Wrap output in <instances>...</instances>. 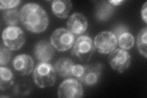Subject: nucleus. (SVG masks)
<instances>
[{
  "label": "nucleus",
  "mask_w": 147,
  "mask_h": 98,
  "mask_svg": "<svg viewBox=\"0 0 147 98\" xmlns=\"http://www.w3.org/2000/svg\"><path fill=\"white\" fill-rule=\"evenodd\" d=\"M20 22L25 28L34 33H40L47 28L49 17L47 12L38 4L27 3L20 11Z\"/></svg>",
  "instance_id": "1"
},
{
  "label": "nucleus",
  "mask_w": 147,
  "mask_h": 98,
  "mask_svg": "<svg viewBox=\"0 0 147 98\" xmlns=\"http://www.w3.org/2000/svg\"><path fill=\"white\" fill-rule=\"evenodd\" d=\"M33 80L40 88L52 87L57 80V73L54 67L48 62H39L33 71Z\"/></svg>",
  "instance_id": "2"
},
{
  "label": "nucleus",
  "mask_w": 147,
  "mask_h": 98,
  "mask_svg": "<svg viewBox=\"0 0 147 98\" xmlns=\"http://www.w3.org/2000/svg\"><path fill=\"white\" fill-rule=\"evenodd\" d=\"M95 50L94 43L90 37L88 35H82L75 41L71 54L81 62H86L91 58Z\"/></svg>",
  "instance_id": "3"
},
{
  "label": "nucleus",
  "mask_w": 147,
  "mask_h": 98,
  "mask_svg": "<svg viewBox=\"0 0 147 98\" xmlns=\"http://www.w3.org/2000/svg\"><path fill=\"white\" fill-rule=\"evenodd\" d=\"M2 40L4 46L11 51L20 49L25 43L24 31L16 26H8L2 33Z\"/></svg>",
  "instance_id": "4"
},
{
  "label": "nucleus",
  "mask_w": 147,
  "mask_h": 98,
  "mask_svg": "<svg viewBox=\"0 0 147 98\" xmlns=\"http://www.w3.org/2000/svg\"><path fill=\"white\" fill-rule=\"evenodd\" d=\"M50 43L59 52H66L71 49L75 43V36L67 29L59 28L50 36Z\"/></svg>",
  "instance_id": "5"
},
{
  "label": "nucleus",
  "mask_w": 147,
  "mask_h": 98,
  "mask_svg": "<svg viewBox=\"0 0 147 98\" xmlns=\"http://www.w3.org/2000/svg\"><path fill=\"white\" fill-rule=\"evenodd\" d=\"M95 49L102 54H109L116 49L118 41L111 31H102L96 35L94 39Z\"/></svg>",
  "instance_id": "6"
},
{
  "label": "nucleus",
  "mask_w": 147,
  "mask_h": 98,
  "mask_svg": "<svg viewBox=\"0 0 147 98\" xmlns=\"http://www.w3.org/2000/svg\"><path fill=\"white\" fill-rule=\"evenodd\" d=\"M84 95L81 83L74 78H68L59 86L58 97L59 98H79Z\"/></svg>",
  "instance_id": "7"
},
{
  "label": "nucleus",
  "mask_w": 147,
  "mask_h": 98,
  "mask_svg": "<svg viewBox=\"0 0 147 98\" xmlns=\"http://www.w3.org/2000/svg\"><path fill=\"white\" fill-rule=\"evenodd\" d=\"M110 53L109 63L115 71L122 74L129 68L131 64V57L127 50L118 49Z\"/></svg>",
  "instance_id": "8"
},
{
  "label": "nucleus",
  "mask_w": 147,
  "mask_h": 98,
  "mask_svg": "<svg viewBox=\"0 0 147 98\" xmlns=\"http://www.w3.org/2000/svg\"><path fill=\"white\" fill-rule=\"evenodd\" d=\"M88 26L86 18L80 12L74 13L67 22V30L76 36H82L86 31Z\"/></svg>",
  "instance_id": "9"
},
{
  "label": "nucleus",
  "mask_w": 147,
  "mask_h": 98,
  "mask_svg": "<svg viewBox=\"0 0 147 98\" xmlns=\"http://www.w3.org/2000/svg\"><path fill=\"white\" fill-rule=\"evenodd\" d=\"M12 66L20 76H28L34 71V61L28 55H18L13 59Z\"/></svg>",
  "instance_id": "10"
},
{
  "label": "nucleus",
  "mask_w": 147,
  "mask_h": 98,
  "mask_svg": "<svg viewBox=\"0 0 147 98\" xmlns=\"http://www.w3.org/2000/svg\"><path fill=\"white\" fill-rule=\"evenodd\" d=\"M34 55L39 62H49L55 55L53 47L49 41L42 40L36 44L34 49Z\"/></svg>",
  "instance_id": "11"
},
{
  "label": "nucleus",
  "mask_w": 147,
  "mask_h": 98,
  "mask_svg": "<svg viewBox=\"0 0 147 98\" xmlns=\"http://www.w3.org/2000/svg\"><path fill=\"white\" fill-rule=\"evenodd\" d=\"M86 71L81 83L86 86H94L97 84L101 76L102 65L100 63L85 65Z\"/></svg>",
  "instance_id": "12"
},
{
  "label": "nucleus",
  "mask_w": 147,
  "mask_h": 98,
  "mask_svg": "<svg viewBox=\"0 0 147 98\" xmlns=\"http://www.w3.org/2000/svg\"><path fill=\"white\" fill-rule=\"evenodd\" d=\"M72 4L69 0H54L52 2L53 14L59 18H66L72 9Z\"/></svg>",
  "instance_id": "13"
},
{
  "label": "nucleus",
  "mask_w": 147,
  "mask_h": 98,
  "mask_svg": "<svg viewBox=\"0 0 147 98\" xmlns=\"http://www.w3.org/2000/svg\"><path fill=\"white\" fill-rule=\"evenodd\" d=\"M73 61L66 57H63L57 61L54 65L56 73L62 78L72 77V69L74 66Z\"/></svg>",
  "instance_id": "14"
},
{
  "label": "nucleus",
  "mask_w": 147,
  "mask_h": 98,
  "mask_svg": "<svg viewBox=\"0 0 147 98\" xmlns=\"http://www.w3.org/2000/svg\"><path fill=\"white\" fill-rule=\"evenodd\" d=\"M114 9L115 7L108 1H100L96 7V17L99 21H107L113 14Z\"/></svg>",
  "instance_id": "15"
},
{
  "label": "nucleus",
  "mask_w": 147,
  "mask_h": 98,
  "mask_svg": "<svg viewBox=\"0 0 147 98\" xmlns=\"http://www.w3.org/2000/svg\"><path fill=\"white\" fill-rule=\"evenodd\" d=\"M13 84V75L11 69L5 67H0V90L6 91Z\"/></svg>",
  "instance_id": "16"
},
{
  "label": "nucleus",
  "mask_w": 147,
  "mask_h": 98,
  "mask_svg": "<svg viewBox=\"0 0 147 98\" xmlns=\"http://www.w3.org/2000/svg\"><path fill=\"white\" fill-rule=\"evenodd\" d=\"M3 22L8 26H16L20 21V14L16 9L5 10L2 14Z\"/></svg>",
  "instance_id": "17"
},
{
  "label": "nucleus",
  "mask_w": 147,
  "mask_h": 98,
  "mask_svg": "<svg viewBox=\"0 0 147 98\" xmlns=\"http://www.w3.org/2000/svg\"><path fill=\"white\" fill-rule=\"evenodd\" d=\"M118 44L121 49L128 50L134 45V37L129 31L125 32L117 38Z\"/></svg>",
  "instance_id": "18"
},
{
  "label": "nucleus",
  "mask_w": 147,
  "mask_h": 98,
  "mask_svg": "<svg viewBox=\"0 0 147 98\" xmlns=\"http://www.w3.org/2000/svg\"><path fill=\"white\" fill-rule=\"evenodd\" d=\"M147 46V28L145 27L140 30L137 37V47L140 54L146 58Z\"/></svg>",
  "instance_id": "19"
},
{
  "label": "nucleus",
  "mask_w": 147,
  "mask_h": 98,
  "mask_svg": "<svg viewBox=\"0 0 147 98\" xmlns=\"http://www.w3.org/2000/svg\"><path fill=\"white\" fill-rule=\"evenodd\" d=\"M85 71V65H82L80 64H74L72 69V77L81 82L83 78L84 77Z\"/></svg>",
  "instance_id": "20"
},
{
  "label": "nucleus",
  "mask_w": 147,
  "mask_h": 98,
  "mask_svg": "<svg viewBox=\"0 0 147 98\" xmlns=\"http://www.w3.org/2000/svg\"><path fill=\"white\" fill-rule=\"evenodd\" d=\"M12 57L11 50L6 46H1L0 49V65L4 66L7 65Z\"/></svg>",
  "instance_id": "21"
},
{
  "label": "nucleus",
  "mask_w": 147,
  "mask_h": 98,
  "mask_svg": "<svg viewBox=\"0 0 147 98\" xmlns=\"http://www.w3.org/2000/svg\"><path fill=\"white\" fill-rule=\"evenodd\" d=\"M31 88L25 83L17 84L13 88V93L18 96H26L30 93Z\"/></svg>",
  "instance_id": "22"
},
{
  "label": "nucleus",
  "mask_w": 147,
  "mask_h": 98,
  "mask_svg": "<svg viewBox=\"0 0 147 98\" xmlns=\"http://www.w3.org/2000/svg\"><path fill=\"white\" fill-rule=\"evenodd\" d=\"M21 1L19 0H8V1H0V9L1 10H8V9H14L17 7Z\"/></svg>",
  "instance_id": "23"
},
{
  "label": "nucleus",
  "mask_w": 147,
  "mask_h": 98,
  "mask_svg": "<svg viewBox=\"0 0 147 98\" xmlns=\"http://www.w3.org/2000/svg\"><path fill=\"white\" fill-rule=\"evenodd\" d=\"M127 31H129V30L128 27L126 25L119 24L115 26L111 32L116 36V38L117 39V38L119 35H121V34L124 33V32Z\"/></svg>",
  "instance_id": "24"
},
{
  "label": "nucleus",
  "mask_w": 147,
  "mask_h": 98,
  "mask_svg": "<svg viewBox=\"0 0 147 98\" xmlns=\"http://www.w3.org/2000/svg\"><path fill=\"white\" fill-rule=\"evenodd\" d=\"M141 16L145 23H147V2H145L141 9Z\"/></svg>",
  "instance_id": "25"
},
{
  "label": "nucleus",
  "mask_w": 147,
  "mask_h": 98,
  "mask_svg": "<svg viewBox=\"0 0 147 98\" xmlns=\"http://www.w3.org/2000/svg\"><path fill=\"white\" fill-rule=\"evenodd\" d=\"M110 4H112L113 6H117L121 5V4L124 2L123 0H113V1H108Z\"/></svg>",
  "instance_id": "26"
}]
</instances>
